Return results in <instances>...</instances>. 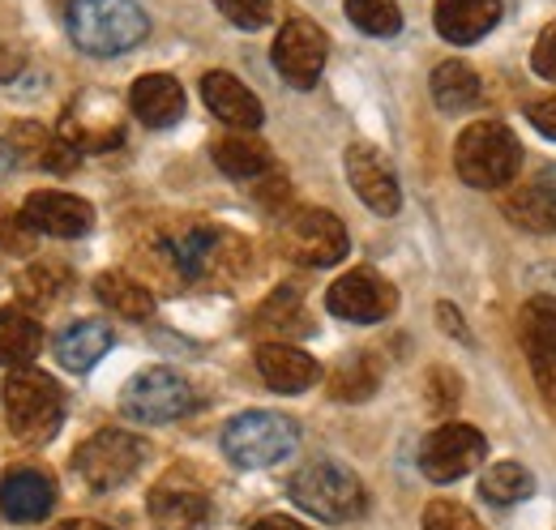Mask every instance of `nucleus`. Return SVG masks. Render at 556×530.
<instances>
[{
    "label": "nucleus",
    "mask_w": 556,
    "mask_h": 530,
    "mask_svg": "<svg viewBox=\"0 0 556 530\" xmlns=\"http://www.w3.org/2000/svg\"><path fill=\"white\" fill-rule=\"evenodd\" d=\"M159 257L176 269L185 282H210V278H240L249 274V244L231 231H218L202 218H189L185 227L159 236Z\"/></svg>",
    "instance_id": "obj_1"
},
{
    "label": "nucleus",
    "mask_w": 556,
    "mask_h": 530,
    "mask_svg": "<svg viewBox=\"0 0 556 530\" xmlns=\"http://www.w3.org/2000/svg\"><path fill=\"white\" fill-rule=\"evenodd\" d=\"M65 26L86 56H125L150 35V17L138 0H73Z\"/></svg>",
    "instance_id": "obj_2"
},
{
    "label": "nucleus",
    "mask_w": 556,
    "mask_h": 530,
    "mask_svg": "<svg viewBox=\"0 0 556 530\" xmlns=\"http://www.w3.org/2000/svg\"><path fill=\"white\" fill-rule=\"evenodd\" d=\"M454 167L471 189H505L522 167V146H518L509 125L476 121L458 132Z\"/></svg>",
    "instance_id": "obj_3"
},
{
    "label": "nucleus",
    "mask_w": 556,
    "mask_h": 530,
    "mask_svg": "<svg viewBox=\"0 0 556 530\" xmlns=\"http://www.w3.org/2000/svg\"><path fill=\"white\" fill-rule=\"evenodd\" d=\"M4 415H9L13 437H22L26 445H43L65 424V394L48 373L17 368L4 381Z\"/></svg>",
    "instance_id": "obj_4"
},
{
    "label": "nucleus",
    "mask_w": 556,
    "mask_h": 530,
    "mask_svg": "<svg viewBox=\"0 0 556 530\" xmlns=\"http://www.w3.org/2000/svg\"><path fill=\"white\" fill-rule=\"evenodd\" d=\"M287 492H291V501H295L304 514H313V518H321V522H351V518H359L364 505H368L364 483L351 475L348 466H339V463L300 466V470L287 479Z\"/></svg>",
    "instance_id": "obj_5"
},
{
    "label": "nucleus",
    "mask_w": 556,
    "mask_h": 530,
    "mask_svg": "<svg viewBox=\"0 0 556 530\" xmlns=\"http://www.w3.org/2000/svg\"><path fill=\"white\" fill-rule=\"evenodd\" d=\"M300 445V428L278 411H244L223 428V454L244 470L287 463Z\"/></svg>",
    "instance_id": "obj_6"
},
{
    "label": "nucleus",
    "mask_w": 556,
    "mask_h": 530,
    "mask_svg": "<svg viewBox=\"0 0 556 530\" xmlns=\"http://www.w3.org/2000/svg\"><path fill=\"white\" fill-rule=\"evenodd\" d=\"M278 244L291 262L300 265H339L351 249L343 218L330 214V210H317V205L291 210L278 227Z\"/></svg>",
    "instance_id": "obj_7"
},
{
    "label": "nucleus",
    "mask_w": 556,
    "mask_h": 530,
    "mask_svg": "<svg viewBox=\"0 0 556 530\" xmlns=\"http://www.w3.org/2000/svg\"><path fill=\"white\" fill-rule=\"evenodd\" d=\"M141 458H146V441L141 437L121 432V428H103V432H94L90 441L77 445L73 470L81 475L86 488L112 492V488H121V483H129L138 475Z\"/></svg>",
    "instance_id": "obj_8"
},
{
    "label": "nucleus",
    "mask_w": 556,
    "mask_h": 530,
    "mask_svg": "<svg viewBox=\"0 0 556 530\" xmlns=\"http://www.w3.org/2000/svg\"><path fill=\"white\" fill-rule=\"evenodd\" d=\"M193 406H198V394L176 368H146L121 394V411L134 424H172V419H185Z\"/></svg>",
    "instance_id": "obj_9"
},
{
    "label": "nucleus",
    "mask_w": 556,
    "mask_h": 530,
    "mask_svg": "<svg viewBox=\"0 0 556 530\" xmlns=\"http://www.w3.org/2000/svg\"><path fill=\"white\" fill-rule=\"evenodd\" d=\"M488 441L480 428L471 424H441L437 432H428L424 450H419V470L432 483H454L463 475H471L476 466L484 463Z\"/></svg>",
    "instance_id": "obj_10"
},
{
    "label": "nucleus",
    "mask_w": 556,
    "mask_h": 530,
    "mask_svg": "<svg viewBox=\"0 0 556 530\" xmlns=\"http://www.w3.org/2000/svg\"><path fill=\"white\" fill-rule=\"evenodd\" d=\"M326 52H330V39L317 22L308 17H287V26L278 30L275 39V68L295 86V90H308L317 86L321 68H326Z\"/></svg>",
    "instance_id": "obj_11"
},
{
    "label": "nucleus",
    "mask_w": 556,
    "mask_h": 530,
    "mask_svg": "<svg viewBox=\"0 0 556 530\" xmlns=\"http://www.w3.org/2000/svg\"><path fill=\"white\" fill-rule=\"evenodd\" d=\"M394 304H399V295L377 269H351L326 291V308L343 321H355V326L386 321L394 313Z\"/></svg>",
    "instance_id": "obj_12"
},
{
    "label": "nucleus",
    "mask_w": 556,
    "mask_h": 530,
    "mask_svg": "<svg viewBox=\"0 0 556 530\" xmlns=\"http://www.w3.org/2000/svg\"><path fill=\"white\" fill-rule=\"evenodd\" d=\"M146 509H150V522L159 530H210L214 527V505H210V496L198 483H189L185 475H167L163 483H154Z\"/></svg>",
    "instance_id": "obj_13"
},
{
    "label": "nucleus",
    "mask_w": 556,
    "mask_h": 530,
    "mask_svg": "<svg viewBox=\"0 0 556 530\" xmlns=\"http://www.w3.org/2000/svg\"><path fill=\"white\" fill-rule=\"evenodd\" d=\"M348 180H351V189H355V198L364 201L368 210H377V214H399L403 189H399L390 163H386L372 146H364V141L348 146Z\"/></svg>",
    "instance_id": "obj_14"
},
{
    "label": "nucleus",
    "mask_w": 556,
    "mask_h": 530,
    "mask_svg": "<svg viewBox=\"0 0 556 530\" xmlns=\"http://www.w3.org/2000/svg\"><path fill=\"white\" fill-rule=\"evenodd\" d=\"M22 223L30 231H48L61 240H77L94 227V205L73 193H30L22 205Z\"/></svg>",
    "instance_id": "obj_15"
},
{
    "label": "nucleus",
    "mask_w": 556,
    "mask_h": 530,
    "mask_svg": "<svg viewBox=\"0 0 556 530\" xmlns=\"http://www.w3.org/2000/svg\"><path fill=\"white\" fill-rule=\"evenodd\" d=\"M56 505V483L52 475L35 466H17L0 479V514L9 522H43Z\"/></svg>",
    "instance_id": "obj_16"
},
{
    "label": "nucleus",
    "mask_w": 556,
    "mask_h": 530,
    "mask_svg": "<svg viewBox=\"0 0 556 530\" xmlns=\"http://www.w3.org/2000/svg\"><path fill=\"white\" fill-rule=\"evenodd\" d=\"M202 99H206V108L223 121V125H231V129H257L262 121H266V112H262V99L240 81V77H231V73H206L202 77Z\"/></svg>",
    "instance_id": "obj_17"
},
{
    "label": "nucleus",
    "mask_w": 556,
    "mask_h": 530,
    "mask_svg": "<svg viewBox=\"0 0 556 530\" xmlns=\"http://www.w3.org/2000/svg\"><path fill=\"white\" fill-rule=\"evenodd\" d=\"M501 22V0H437L432 9V26L445 43H476Z\"/></svg>",
    "instance_id": "obj_18"
},
{
    "label": "nucleus",
    "mask_w": 556,
    "mask_h": 530,
    "mask_svg": "<svg viewBox=\"0 0 556 530\" xmlns=\"http://www.w3.org/2000/svg\"><path fill=\"white\" fill-rule=\"evenodd\" d=\"M129 108L141 125L150 129H167L185 116V86L172 73H146L129 90Z\"/></svg>",
    "instance_id": "obj_19"
},
{
    "label": "nucleus",
    "mask_w": 556,
    "mask_h": 530,
    "mask_svg": "<svg viewBox=\"0 0 556 530\" xmlns=\"http://www.w3.org/2000/svg\"><path fill=\"white\" fill-rule=\"evenodd\" d=\"M257 373H262V381L270 390H278V394H300V390H308L321 377L317 359L308 351H300V346H287V342L257 346Z\"/></svg>",
    "instance_id": "obj_20"
},
{
    "label": "nucleus",
    "mask_w": 556,
    "mask_h": 530,
    "mask_svg": "<svg viewBox=\"0 0 556 530\" xmlns=\"http://www.w3.org/2000/svg\"><path fill=\"white\" fill-rule=\"evenodd\" d=\"M505 214L527 231H553L556 236V163L544 167L531 185L514 189L505 198Z\"/></svg>",
    "instance_id": "obj_21"
},
{
    "label": "nucleus",
    "mask_w": 556,
    "mask_h": 530,
    "mask_svg": "<svg viewBox=\"0 0 556 530\" xmlns=\"http://www.w3.org/2000/svg\"><path fill=\"white\" fill-rule=\"evenodd\" d=\"M518 333H522V346H527L531 364H535L540 373H556V300L553 295H540V300H527V304H522Z\"/></svg>",
    "instance_id": "obj_22"
},
{
    "label": "nucleus",
    "mask_w": 556,
    "mask_h": 530,
    "mask_svg": "<svg viewBox=\"0 0 556 530\" xmlns=\"http://www.w3.org/2000/svg\"><path fill=\"white\" fill-rule=\"evenodd\" d=\"M108 351H112V330H108L103 321H73L70 330L56 333V359H61L70 373L94 368Z\"/></svg>",
    "instance_id": "obj_23"
},
{
    "label": "nucleus",
    "mask_w": 556,
    "mask_h": 530,
    "mask_svg": "<svg viewBox=\"0 0 556 530\" xmlns=\"http://www.w3.org/2000/svg\"><path fill=\"white\" fill-rule=\"evenodd\" d=\"M94 295L116 313V317H129V321H150L154 317V295L150 287H141L138 278L121 274V269H108L94 278Z\"/></svg>",
    "instance_id": "obj_24"
},
{
    "label": "nucleus",
    "mask_w": 556,
    "mask_h": 530,
    "mask_svg": "<svg viewBox=\"0 0 556 530\" xmlns=\"http://www.w3.org/2000/svg\"><path fill=\"white\" fill-rule=\"evenodd\" d=\"M43 346V330L30 313L22 308H0V364L4 368H26Z\"/></svg>",
    "instance_id": "obj_25"
},
{
    "label": "nucleus",
    "mask_w": 556,
    "mask_h": 530,
    "mask_svg": "<svg viewBox=\"0 0 556 530\" xmlns=\"http://www.w3.org/2000/svg\"><path fill=\"white\" fill-rule=\"evenodd\" d=\"M432 99L445 112H467L480 99V73L467 61H445L432 68Z\"/></svg>",
    "instance_id": "obj_26"
},
{
    "label": "nucleus",
    "mask_w": 556,
    "mask_h": 530,
    "mask_svg": "<svg viewBox=\"0 0 556 530\" xmlns=\"http://www.w3.org/2000/svg\"><path fill=\"white\" fill-rule=\"evenodd\" d=\"M214 163L231 180H257L270 172V150L253 137H223V141H214Z\"/></svg>",
    "instance_id": "obj_27"
},
{
    "label": "nucleus",
    "mask_w": 556,
    "mask_h": 530,
    "mask_svg": "<svg viewBox=\"0 0 556 530\" xmlns=\"http://www.w3.org/2000/svg\"><path fill=\"white\" fill-rule=\"evenodd\" d=\"M70 287H73V274L65 265H52V262L30 265V269H22V278H17V295H22L30 308H52L56 300H65Z\"/></svg>",
    "instance_id": "obj_28"
},
{
    "label": "nucleus",
    "mask_w": 556,
    "mask_h": 530,
    "mask_svg": "<svg viewBox=\"0 0 556 530\" xmlns=\"http://www.w3.org/2000/svg\"><path fill=\"white\" fill-rule=\"evenodd\" d=\"M381 386V364L372 355H348L334 377H330V398L339 402H359V398H372Z\"/></svg>",
    "instance_id": "obj_29"
},
{
    "label": "nucleus",
    "mask_w": 556,
    "mask_h": 530,
    "mask_svg": "<svg viewBox=\"0 0 556 530\" xmlns=\"http://www.w3.org/2000/svg\"><path fill=\"white\" fill-rule=\"evenodd\" d=\"M535 492V479H531V470L522 463H496L484 470V479H480V496H484L488 505H518V501H527Z\"/></svg>",
    "instance_id": "obj_30"
},
{
    "label": "nucleus",
    "mask_w": 556,
    "mask_h": 530,
    "mask_svg": "<svg viewBox=\"0 0 556 530\" xmlns=\"http://www.w3.org/2000/svg\"><path fill=\"white\" fill-rule=\"evenodd\" d=\"M348 17L355 30L377 35V39H390L403 30V13L394 0H348Z\"/></svg>",
    "instance_id": "obj_31"
},
{
    "label": "nucleus",
    "mask_w": 556,
    "mask_h": 530,
    "mask_svg": "<svg viewBox=\"0 0 556 530\" xmlns=\"http://www.w3.org/2000/svg\"><path fill=\"white\" fill-rule=\"evenodd\" d=\"M257 330H308V317H304V304L291 287L275 291L262 308H257Z\"/></svg>",
    "instance_id": "obj_32"
},
{
    "label": "nucleus",
    "mask_w": 556,
    "mask_h": 530,
    "mask_svg": "<svg viewBox=\"0 0 556 530\" xmlns=\"http://www.w3.org/2000/svg\"><path fill=\"white\" fill-rule=\"evenodd\" d=\"M218 13L240 30H262L275 17V0H214Z\"/></svg>",
    "instance_id": "obj_33"
},
{
    "label": "nucleus",
    "mask_w": 556,
    "mask_h": 530,
    "mask_svg": "<svg viewBox=\"0 0 556 530\" xmlns=\"http://www.w3.org/2000/svg\"><path fill=\"white\" fill-rule=\"evenodd\" d=\"M424 530H484L480 518L458 501H432L424 509Z\"/></svg>",
    "instance_id": "obj_34"
},
{
    "label": "nucleus",
    "mask_w": 556,
    "mask_h": 530,
    "mask_svg": "<svg viewBox=\"0 0 556 530\" xmlns=\"http://www.w3.org/2000/svg\"><path fill=\"white\" fill-rule=\"evenodd\" d=\"M531 68H535L540 77L556 81V22H548V26L540 30V39H535V48H531Z\"/></svg>",
    "instance_id": "obj_35"
},
{
    "label": "nucleus",
    "mask_w": 556,
    "mask_h": 530,
    "mask_svg": "<svg viewBox=\"0 0 556 530\" xmlns=\"http://www.w3.org/2000/svg\"><path fill=\"white\" fill-rule=\"evenodd\" d=\"M428 390H432V406L437 411H445V406H454L458 394H463V386H458V377H450L445 368H437L432 377H428Z\"/></svg>",
    "instance_id": "obj_36"
},
{
    "label": "nucleus",
    "mask_w": 556,
    "mask_h": 530,
    "mask_svg": "<svg viewBox=\"0 0 556 530\" xmlns=\"http://www.w3.org/2000/svg\"><path fill=\"white\" fill-rule=\"evenodd\" d=\"M527 121L544 132V137H553V141H556V94H553V99L531 103V108H527Z\"/></svg>",
    "instance_id": "obj_37"
},
{
    "label": "nucleus",
    "mask_w": 556,
    "mask_h": 530,
    "mask_svg": "<svg viewBox=\"0 0 556 530\" xmlns=\"http://www.w3.org/2000/svg\"><path fill=\"white\" fill-rule=\"evenodd\" d=\"M249 530H308V527H304V522H295V518H287V514H270V518L253 522Z\"/></svg>",
    "instance_id": "obj_38"
},
{
    "label": "nucleus",
    "mask_w": 556,
    "mask_h": 530,
    "mask_svg": "<svg viewBox=\"0 0 556 530\" xmlns=\"http://www.w3.org/2000/svg\"><path fill=\"white\" fill-rule=\"evenodd\" d=\"M17 68H22V56L13 48H0V81H9Z\"/></svg>",
    "instance_id": "obj_39"
},
{
    "label": "nucleus",
    "mask_w": 556,
    "mask_h": 530,
    "mask_svg": "<svg viewBox=\"0 0 556 530\" xmlns=\"http://www.w3.org/2000/svg\"><path fill=\"white\" fill-rule=\"evenodd\" d=\"M437 317L445 321V330L454 333V338H467V333H463V317H458V313H454L450 304H441V308H437Z\"/></svg>",
    "instance_id": "obj_40"
},
{
    "label": "nucleus",
    "mask_w": 556,
    "mask_h": 530,
    "mask_svg": "<svg viewBox=\"0 0 556 530\" xmlns=\"http://www.w3.org/2000/svg\"><path fill=\"white\" fill-rule=\"evenodd\" d=\"M13 163H17L13 146H4V141H0V176H9V172H13Z\"/></svg>",
    "instance_id": "obj_41"
},
{
    "label": "nucleus",
    "mask_w": 556,
    "mask_h": 530,
    "mask_svg": "<svg viewBox=\"0 0 556 530\" xmlns=\"http://www.w3.org/2000/svg\"><path fill=\"white\" fill-rule=\"evenodd\" d=\"M56 530H112V527H103V522H65V527Z\"/></svg>",
    "instance_id": "obj_42"
},
{
    "label": "nucleus",
    "mask_w": 556,
    "mask_h": 530,
    "mask_svg": "<svg viewBox=\"0 0 556 530\" xmlns=\"http://www.w3.org/2000/svg\"><path fill=\"white\" fill-rule=\"evenodd\" d=\"M0 240L9 244V214H4V205H0Z\"/></svg>",
    "instance_id": "obj_43"
}]
</instances>
